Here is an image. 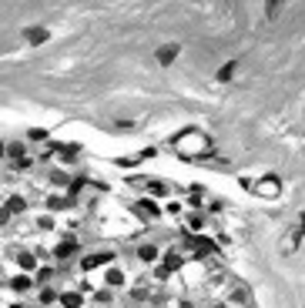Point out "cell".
<instances>
[{
	"mask_svg": "<svg viewBox=\"0 0 305 308\" xmlns=\"http://www.w3.org/2000/svg\"><path fill=\"white\" fill-rule=\"evenodd\" d=\"M137 258L145 261V265H154V261H161V248L158 244H141V248H137Z\"/></svg>",
	"mask_w": 305,
	"mask_h": 308,
	"instance_id": "cell-4",
	"label": "cell"
},
{
	"mask_svg": "<svg viewBox=\"0 0 305 308\" xmlns=\"http://www.w3.org/2000/svg\"><path fill=\"white\" fill-rule=\"evenodd\" d=\"M17 265H20V268L27 271V275H31L34 268H37V258H34L31 252H20V255H17Z\"/></svg>",
	"mask_w": 305,
	"mask_h": 308,
	"instance_id": "cell-9",
	"label": "cell"
},
{
	"mask_svg": "<svg viewBox=\"0 0 305 308\" xmlns=\"http://www.w3.org/2000/svg\"><path fill=\"white\" fill-rule=\"evenodd\" d=\"M114 261V252H94L88 255V258H80V268L84 271H94V268H107Z\"/></svg>",
	"mask_w": 305,
	"mask_h": 308,
	"instance_id": "cell-2",
	"label": "cell"
},
{
	"mask_svg": "<svg viewBox=\"0 0 305 308\" xmlns=\"http://www.w3.org/2000/svg\"><path fill=\"white\" fill-rule=\"evenodd\" d=\"M101 275H104V285H111V288H121V285H124V271H121V268H104Z\"/></svg>",
	"mask_w": 305,
	"mask_h": 308,
	"instance_id": "cell-6",
	"label": "cell"
},
{
	"mask_svg": "<svg viewBox=\"0 0 305 308\" xmlns=\"http://www.w3.org/2000/svg\"><path fill=\"white\" fill-rule=\"evenodd\" d=\"M50 275H54V271H50V268H37V278H40V282H47Z\"/></svg>",
	"mask_w": 305,
	"mask_h": 308,
	"instance_id": "cell-16",
	"label": "cell"
},
{
	"mask_svg": "<svg viewBox=\"0 0 305 308\" xmlns=\"http://www.w3.org/2000/svg\"><path fill=\"white\" fill-rule=\"evenodd\" d=\"M255 191H258L262 198H279V178H262V181L255 184Z\"/></svg>",
	"mask_w": 305,
	"mask_h": 308,
	"instance_id": "cell-3",
	"label": "cell"
},
{
	"mask_svg": "<svg viewBox=\"0 0 305 308\" xmlns=\"http://www.w3.org/2000/svg\"><path fill=\"white\" fill-rule=\"evenodd\" d=\"M188 228H191V231H201V228H205V221H201L198 214H191V218H188Z\"/></svg>",
	"mask_w": 305,
	"mask_h": 308,
	"instance_id": "cell-15",
	"label": "cell"
},
{
	"mask_svg": "<svg viewBox=\"0 0 305 308\" xmlns=\"http://www.w3.org/2000/svg\"><path fill=\"white\" fill-rule=\"evenodd\" d=\"M4 154H7V147H4V144H0V158H4Z\"/></svg>",
	"mask_w": 305,
	"mask_h": 308,
	"instance_id": "cell-17",
	"label": "cell"
},
{
	"mask_svg": "<svg viewBox=\"0 0 305 308\" xmlns=\"http://www.w3.org/2000/svg\"><path fill=\"white\" fill-rule=\"evenodd\" d=\"M61 305H64V308H80V305H84V295H80V292H64V295H61Z\"/></svg>",
	"mask_w": 305,
	"mask_h": 308,
	"instance_id": "cell-8",
	"label": "cell"
},
{
	"mask_svg": "<svg viewBox=\"0 0 305 308\" xmlns=\"http://www.w3.org/2000/svg\"><path fill=\"white\" fill-rule=\"evenodd\" d=\"M178 54V47H161L158 50V60H161V64H171V57H175Z\"/></svg>",
	"mask_w": 305,
	"mask_h": 308,
	"instance_id": "cell-12",
	"label": "cell"
},
{
	"mask_svg": "<svg viewBox=\"0 0 305 308\" xmlns=\"http://www.w3.org/2000/svg\"><path fill=\"white\" fill-rule=\"evenodd\" d=\"M175 147L181 154H188V158H201V154H211V141L205 138V134H198V131H188V134H181V138L175 141Z\"/></svg>",
	"mask_w": 305,
	"mask_h": 308,
	"instance_id": "cell-1",
	"label": "cell"
},
{
	"mask_svg": "<svg viewBox=\"0 0 305 308\" xmlns=\"http://www.w3.org/2000/svg\"><path fill=\"white\" fill-rule=\"evenodd\" d=\"M10 285H14L17 292H27V288H31L34 282H31V278H27V275H17V278H14V282H10Z\"/></svg>",
	"mask_w": 305,
	"mask_h": 308,
	"instance_id": "cell-11",
	"label": "cell"
},
{
	"mask_svg": "<svg viewBox=\"0 0 305 308\" xmlns=\"http://www.w3.org/2000/svg\"><path fill=\"white\" fill-rule=\"evenodd\" d=\"M37 228H44V231H50V228H54V218H50V214H44V218H37Z\"/></svg>",
	"mask_w": 305,
	"mask_h": 308,
	"instance_id": "cell-14",
	"label": "cell"
},
{
	"mask_svg": "<svg viewBox=\"0 0 305 308\" xmlns=\"http://www.w3.org/2000/svg\"><path fill=\"white\" fill-rule=\"evenodd\" d=\"M27 41L31 44H44L47 41V30H44V27H31V30H27Z\"/></svg>",
	"mask_w": 305,
	"mask_h": 308,
	"instance_id": "cell-10",
	"label": "cell"
},
{
	"mask_svg": "<svg viewBox=\"0 0 305 308\" xmlns=\"http://www.w3.org/2000/svg\"><path fill=\"white\" fill-rule=\"evenodd\" d=\"M74 252H77V241H74V238H67V241H61L54 248V258H71Z\"/></svg>",
	"mask_w": 305,
	"mask_h": 308,
	"instance_id": "cell-7",
	"label": "cell"
},
{
	"mask_svg": "<svg viewBox=\"0 0 305 308\" xmlns=\"http://www.w3.org/2000/svg\"><path fill=\"white\" fill-rule=\"evenodd\" d=\"M24 208H27L24 198H10V201H7V211H24Z\"/></svg>",
	"mask_w": 305,
	"mask_h": 308,
	"instance_id": "cell-13",
	"label": "cell"
},
{
	"mask_svg": "<svg viewBox=\"0 0 305 308\" xmlns=\"http://www.w3.org/2000/svg\"><path fill=\"white\" fill-rule=\"evenodd\" d=\"M134 211H137V214H145V218H158V214H161V208L154 201H148V198H141V201L134 204Z\"/></svg>",
	"mask_w": 305,
	"mask_h": 308,
	"instance_id": "cell-5",
	"label": "cell"
}]
</instances>
